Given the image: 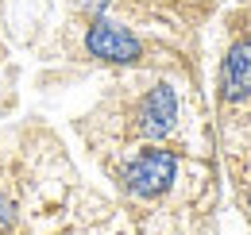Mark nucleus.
I'll return each mask as SVG.
<instances>
[{
    "label": "nucleus",
    "mask_w": 251,
    "mask_h": 235,
    "mask_svg": "<svg viewBox=\"0 0 251 235\" xmlns=\"http://www.w3.org/2000/svg\"><path fill=\"white\" fill-rule=\"evenodd\" d=\"M108 4H112V0H77V8H85V12H89V16H104V8H108Z\"/></svg>",
    "instance_id": "obj_6"
},
{
    "label": "nucleus",
    "mask_w": 251,
    "mask_h": 235,
    "mask_svg": "<svg viewBox=\"0 0 251 235\" xmlns=\"http://www.w3.org/2000/svg\"><path fill=\"white\" fill-rule=\"evenodd\" d=\"M251 96V39L232 43V50L224 54L220 66V100L224 104H240Z\"/></svg>",
    "instance_id": "obj_4"
},
{
    "label": "nucleus",
    "mask_w": 251,
    "mask_h": 235,
    "mask_svg": "<svg viewBox=\"0 0 251 235\" xmlns=\"http://www.w3.org/2000/svg\"><path fill=\"white\" fill-rule=\"evenodd\" d=\"M174 177H178V154L162 147H147L124 166V189L139 201H151L174 185Z\"/></svg>",
    "instance_id": "obj_1"
},
{
    "label": "nucleus",
    "mask_w": 251,
    "mask_h": 235,
    "mask_svg": "<svg viewBox=\"0 0 251 235\" xmlns=\"http://www.w3.org/2000/svg\"><path fill=\"white\" fill-rule=\"evenodd\" d=\"M248 212H251V193H248Z\"/></svg>",
    "instance_id": "obj_7"
},
{
    "label": "nucleus",
    "mask_w": 251,
    "mask_h": 235,
    "mask_svg": "<svg viewBox=\"0 0 251 235\" xmlns=\"http://www.w3.org/2000/svg\"><path fill=\"white\" fill-rule=\"evenodd\" d=\"M16 224V205H12V197L0 189V232H8Z\"/></svg>",
    "instance_id": "obj_5"
},
{
    "label": "nucleus",
    "mask_w": 251,
    "mask_h": 235,
    "mask_svg": "<svg viewBox=\"0 0 251 235\" xmlns=\"http://www.w3.org/2000/svg\"><path fill=\"white\" fill-rule=\"evenodd\" d=\"M85 50L100 62H116V66H127V62H139L143 54V43L131 35L127 27L120 24H112V20H104V16H97L89 31H85Z\"/></svg>",
    "instance_id": "obj_2"
},
{
    "label": "nucleus",
    "mask_w": 251,
    "mask_h": 235,
    "mask_svg": "<svg viewBox=\"0 0 251 235\" xmlns=\"http://www.w3.org/2000/svg\"><path fill=\"white\" fill-rule=\"evenodd\" d=\"M174 123H178V93L162 81V85H155L139 100V108H135V131L143 139H162V135L174 131Z\"/></svg>",
    "instance_id": "obj_3"
}]
</instances>
